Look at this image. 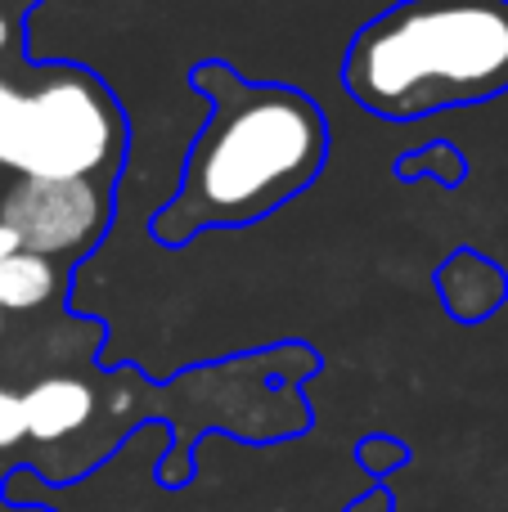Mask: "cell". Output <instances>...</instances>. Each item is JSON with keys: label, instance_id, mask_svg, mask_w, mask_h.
<instances>
[{"label": "cell", "instance_id": "obj_6", "mask_svg": "<svg viewBox=\"0 0 508 512\" xmlns=\"http://www.w3.org/2000/svg\"><path fill=\"white\" fill-rule=\"evenodd\" d=\"M59 274H54L50 256L18 252L9 261H0V310H36L54 297Z\"/></svg>", "mask_w": 508, "mask_h": 512}, {"label": "cell", "instance_id": "obj_7", "mask_svg": "<svg viewBox=\"0 0 508 512\" xmlns=\"http://www.w3.org/2000/svg\"><path fill=\"white\" fill-rule=\"evenodd\" d=\"M27 436V409L18 391L0 387V450H14L18 441Z\"/></svg>", "mask_w": 508, "mask_h": 512}, {"label": "cell", "instance_id": "obj_4", "mask_svg": "<svg viewBox=\"0 0 508 512\" xmlns=\"http://www.w3.org/2000/svg\"><path fill=\"white\" fill-rule=\"evenodd\" d=\"M0 221L14 225L27 252L77 256L99 239L108 207L95 180H18L0 203Z\"/></svg>", "mask_w": 508, "mask_h": 512}, {"label": "cell", "instance_id": "obj_8", "mask_svg": "<svg viewBox=\"0 0 508 512\" xmlns=\"http://www.w3.org/2000/svg\"><path fill=\"white\" fill-rule=\"evenodd\" d=\"M18 113H23V90L14 81L0 77V167L9 158V144H14V131H18Z\"/></svg>", "mask_w": 508, "mask_h": 512}, {"label": "cell", "instance_id": "obj_11", "mask_svg": "<svg viewBox=\"0 0 508 512\" xmlns=\"http://www.w3.org/2000/svg\"><path fill=\"white\" fill-rule=\"evenodd\" d=\"M0 333H5V310H0Z\"/></svg>", "mask_w": 508, "mask_h": 512}, {"label": "cell", "instance_id": "obj_5", "mask_svg": "<svg viewBox=\"0 0 508 512\" xmlns=\"http://www.w3.org/2000/svg\"><path fill=\"white\" fill-rule=\"evenodd\" d=\"M23 409H27V436L41 445H54L90 423L95 391L81 378H41L32 391H23Z\"/></svg>", "mask_w": 508, "mask_h": 512}, {"label": "cell", "instance_id": "obj_3", "mask_svg": "<svg viewBox=\"0 0 508 512\" xmlns=\"http://www.w3.org/2000/svg\"><path fill=\"white\" fill-rule=\"evenodd\" d=\"M122 149V117L108 90L81 68L41 72L23 90V113L5 167L23 180H90Z\"/></svg>", "mask_w": 508, "mask_h": 512}, {"label": "cell", "instance_id": "obj_9", "mask_svg": "<svg viewBox=\"0 0 508 512\" xmlns=\"http://www.w3.org/2000/svg\"><path fill=\"white\" fill-rule=\"evenodd\" d=\"M18 252H23V239H18V230L0 221V261H9V256H18Z\"/></svg>", "mask_w": 508, "mask_h": 512}, {"label": "cell", "instance_id": "obj_1", "mask_svg": "<svg viewBox=\"0 0 508 512\" xmlns=\"http://www.w3.org/2000/svg\"><path fill=\"white\" fill-rule=\"evenodd\" d=\"M194 86L212 99L185 162V185L153 221L162 243H185L207 225H248L302 194L324 167L329 131L302 90L248 86L221 63H203Z\"/></svg>", "mask_w": 508, "mask_h": 512}, {"label": "cell", "instance_id": "obj_10", "mask_svg": "<svg viewBox=\"0 0 508 512\" xmlns=\"http://www.w3.org/2000/svg\"><path fill=\"white\" fill-rule=\"evenodd\" d=\"M5 41H9V23H5V14H0V50H5Z\"/></svg>", "mask_w": 508, "mask_h": 512}, {"label": "cell", "instance_id": "obj_2", "mask_svg": "<svg viewBox=\"0 0 508 512\" xmlns=\"http://www.w3.org/2000/svg\"><path fill=\"white\" fill-rule=\"evenodd\" d=\"M347 90L378 117H423L508 90V0H405L347 50Z\"/></svg>", "mask_w": 508, "mask_h": 512}]
</instances>
